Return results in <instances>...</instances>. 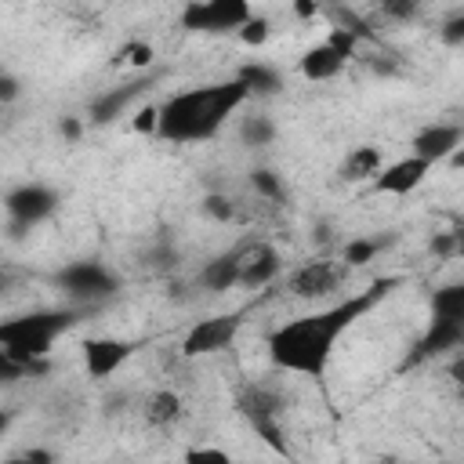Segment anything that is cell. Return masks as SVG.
I'll list each match as a JSON object with an SVG mask.
<instances>
[{"label": "cell", "mask_w": 464, "mask_h": 464, "mask_svg": "<svg viewBox=\"0 0 464 464\" xmlns=\"http://www.w3.org/2000/svg\"><path fill=\"white\" fill-rule=\"evenodd\" d=\"M112 65H130V69L145 72V69L152 65V47H149L145 40H127V44L112 54Z\"/></svg>", "instance_id": "obj_29"}, {"label": "cell", "mask_w": 464, "mask_h": 464, "mask_svg": "<svg viewBox=\"0 0 464 464\" xmlns=\"http://www.w3.org/2000/svg\"><path fill=\"white\" fill-rule=\"evenodd\" d=\"M373 464H399V460H395V457H377Z\"/></svg>", "instance_id": "obj_44"}, {"label": "cell", "mask_w": 464, "mask_h": 464, "mask_svg": "<svg viewBox=\"0 0 464 464\" xmlns=\"http://www.w3.org/2000/svg\"><path fill=\"white\" fill-rule=\"evenodd\" d=\"M250 188L261 196V203H272V207L286 203V185L272 167H254L250 170Z\"/></svg>", "instance_id": "obj_25"}, {"label": "cell", "mask_w": 464, "mask_h": 464, "mask_svg": "<svg viewBox=\"0 0 464 464\" xmlns=\"http://www.w3.org/2000/svg\"><path fill=\"white\" fill-rule=\"evenodd\" d=\"M236 413L250 424V431L279 457H290V442L283 435V410H286V395L268 384V381H246L236 388Z\"/></svg>", "instance_id": "obj_4"}, {"label": "cell", "mask_w": 464, "mask_h": 464, "mask_svg": "<svg viewBox=\"0 0 464 464\" xmlns=\"http://www.w3.org/2000/svg\"><path fill=\"white\" fill-rule=\"evenodd\" d=\"M392 243H395L392 232H381V236H352L344 243V250H341V261H344V268H362V265L377 261Z\"/></svg>", "instance_id": "obj_22"}, {"label": "cell", "mask_w": 464, "mask_h": 464, "mask_svg": "<svg viewBox=\"0 0 464 464\" xmlns=\"http://www.w3.org/2000/svg\"><path fill=\"white\" fill-rule=\"evenodd\" d=\"M196 283H199L203 290H210V294H225V290H232V286H239V250H221V254H214V257L199 268Z\"/></svg>", "instance_id": "obj_18"}, {"label": "cell", "mask_w": 464, "mask_h": 464, "mask_svg": "<svg viewBox=\"0 0 464 464\" xmlns=\"http://www.w3.org/2000/svg\"><path fill=\"white\" fill-rule=\"evenodd\" d=\"M453 236H457V257H464V221L453 228Z\"/></svg>", "instance_id": "obj_43"}, {"label": "cell", "mask_w": 464, "mask_h": 464, "mask_svg": "<svg viewBox=\"0 0 464 464\" xmlns=\"http://www.w3.org/2000/svg\"><path fill=\"white\" fill-rule=\"evenodd\" d=\"M141 265H149L152 272H174L178 268V246L170 239H152L141 254Z\"/></svg>", "instance_id": "obj_28"}, {"label": "cell", "mask_w": 464, "mask_h": 464, "mask_svg": "<svg viewBox=\"0 0 464 464\" xmlns=\"http://www.w3.org/2000/svg\"><path fill=\"white\" fill-rule=\"evenodd\" d=\"M181 417H185L181 395H178V392H170V388H160V392L145 395V402H141V420H145L149 428H156V431L174 428Z\"/></svg>", "instance_id": "obj_20"}, {"label": "cell", "mask_w": 464, "mask_h": 464, "mask_svg": "<svg viewBox=\"0 0 464 464\" xmlns=\"http://www.w3.org/2000/svg\"><path fill=\"white\" fill-rule=\"evenodd\" d=\"M276 134L279 130H276V120L268 112H250V116L239 120V141L246 149H265V145L276 141Z\"/></svg>", "instance_id": "obj_23"}, {"label": "cell", "mask_w": 464, "mask_h": 464, "mask_svg": "<svg viewBox=\"0 0 464 464\" xmlns=\"http://www.w3.org/2000/svg\"><path fill=\"white\" fill-rule=\"evenodd\" d=\"M428 170H431V163H424V160H417V156H402V160L388 163V167L373 178V192H381V196H410V192L428 178Z\"/></svg>", "instance_id": "obj_15"}, {"label": "cell", "mask_w": 464, "mask_h": 464, "mask_svg": "<svg viewBox=\"0 0 464 464\" xmlns=\"http://www.w3.org/2000/svg\"><path fill=\"white\" fill-rule=\"evenodd\" d=\"M450 377H453V384L464 392V355H457V359H453V366H450Z\"/></svg>", "instance_id": "obj_41"}, {"label": "cell", "mask_w": 464, "mask_h": 464, "mask_svg": "<svg viewBox=\"0 0 464 464\" xmlns=\"http://www.w3.org/2000/svg\"><path fill=\"white\" fill-rule=\"evenodd\" d=\"M431 254H439V257H457V236H453V232H439V236L431 239Z\"/></svg>", "instance_id": "obj_38"}, {"label": "cell", "mask_w": 464, "mask_h": 464, "mask_svg": "<svg viewBox=\"0 0 464 464\" xmlns=\"http://www.w3.org/2000/svg\"><path fill=\"white\" fill-rule=\"evenodd\" d=\"M199 214L210 218V221H218V225L243 221V207H239V199H232V196H225V192H207V196L199 199Z\"/></svg>", "instance_id": "obj_24"}, {"label": "cell", "mask_w": 464, "mask_h": 464, "mask_svg": "<svg viewBox=\"0 0 464 464\" xmlns=\"http://www.w3.org/2000/svg\"><path fill=\"white\" fill-rule=\"evenodd\" d=\"M254 18L246 0H192L181 7L178 22L188 33H207V36H221V33H239L246 22Z\"/></svg>", "instance_id": "obj_7"}, {"label": "cell", "mask_w": 464, "mask_h": 464, "mask_svg": "<svg viewBox=\"0 0 464 464\" xmlns=\"http://www.w3.org/2000/svg\"><path fill=\"white\" fill-rule=\"evenodd\" d=\"M181 464H236V460L221 446H192V450H185Z\"/></svg>", "instance_id": "obj_32"}, {"label": "cell", "mask_w": 464, "mask_h": 464, "mask_svg": "<svg viewBox=\"0 0 464 464\" xmlns=\"http://www.w3.org/2000/svg\"><path fill=\"white\" fill-rule=\"evenodd\" d=\"M134 352H138V341H123V337H87V341H83V370H87L91 381H105V377L116 373Z\"/></svg>", "instance_id": "obj_12"}, {"label": "cell", "mask_w": 464, "mask_h": 464, "mask_svg": "<svg viewBox=\"0 0 464 464\" xmlns=\"http://www.w3.org/2000/svg\"><path fill=\"white\" fill-rule=\"evenodd\" d=\"M22 94V83L14 72H0V105H11Z\"/></svg>", "instance_id": "obj_37"}, {"label": "cell", "mask_w": 464, "mask_h": 464, "mask_svg": "<svg viewBox=\"0 0 464 464\" xmlns=\"http://www.w3.org/2000/svg\"><path fill=\"white\" fill-rule=\"evenodd\" d=\"M236 36H239L246 47H261V44L272 36V22H268L265 14H254V18H250V22H246V25H243Z\"/></svg>", "instance_id": "obj_31"}, {"label": "cell", "mask_w": 464, "mask_h": 464, "mask_svg": "<svg viewBox=\"0 0 464 464\" xmlns=\"http://www.w3.org/2000/svg\"><path fill=\"white\" fill-rule=\"evenodd\" d=\"M384 167H388V163H384V152H381L377 145H355V149L341 160L337 178L348 181V185H359V181H373Z\"/></svg>", "instance_id": "obj_17"}, {"label": "cell", "mask_w": 464, "mask_h": 464, "mask_svg": "<svg viewBox=\"0 0 464 464\" xmlns=\"http://www.w3.org/2000/svg\"><path fill=\"white\" fill-rule=\"evenodd\" d=\"M428 308H431V319L464 326V279L435 286L431 297H428Z\"/></svg>", "instance_id": "obj_21"}, {"label": "cell", "mask_w": 464, "mask_h": 464, "mask_svg": "<svg viewBox=\"0 0 464 464\" xmlns=\"http://www.w3.org/2000/svg\"><path fill=\"white\" fill-rule=\"evenodd\" d=\"M370 69H373L377 76H395V72H399V65H395L392 54H373V58H370Z\"/></svg>", "instance_id": "obj_40"}, {"label": "cell", "mask_w": 464, "mask_h": 464, "mask_svg": "<svg viewBox=\"0 0 464 464\" xmlns=\"http://www.w3.org/2000/svg\"><path fill=\"white\" fill-rule=\"evenodd\" d=\"M381 18H392V22H413L420 14V4L417 0H384L377 7Z\"/></svg>", "instance_id": "obj_30"}, {"label": "cell", "mask_w": 464, "mask_h": 464, "mask_svg": "<svg viewBox=\"0 0 464 464\" xmlns=\"http://www.w3.org/2000/svg\"><path fill=\"white\" fill-rule=\"evenodd\" d=\"M58 192L51 185H40V181H22L14 188H7L4 196V210H7V232L14 239H22L29 228H36L40 221H47L54 210H58Z\"/></svg>", "instance_id": "obj_6"}, {"label": "cell", "mask_w": 464, "mask_h": 464, "mask_svg": "<svg viewBox=\"0 0 464 464\" xmlns=\"http://www.w3.org/2000/svg\"><path fill=\"white\" fill-rule=\"evenodd\" d=\"M344 65H348V58L334 47V44H326V40H319V44H312L304 54H301V76L304 80H312V83H323V80H334V76H341L344 72Z\"/></svg>", "instance_id": "obj_16"}, {"label": "cell", "mask_w": 464, "mask_h": 464, "mask_svg": "<svg viewBox=\"0 0 464 464\" xmlns=\"http://www.w3.org/2000/svg\"><path fill=\"white\" fill-rule=\"evenodd\" d=\"M156 80H160V72H138L134 80L102 91V94L87 105V123H94V127H109V123H112L116 116H123L138 98H145V94L156 87Z\"/></svg>", "instance_id": "obj_10"}, {"label": "cell", "mask_w": 464, "mask_h": 464, "mask_svg": "<svg viewBox=\"0 0 464 464\" xmlns=\"http://www.w3.org/2000/svg\"><path fill=\"white\" fill-rule=\"evenodd\" d=\"M326 14H330V18H337V25H334V29H348L359 44H381V40H377V29H373V25H370V18H362L359 11H352V7H330Z\"/></svg>", "instance_id": "obj_27"}, {"label": "cell", "mask_w": 464, "mask_h": 464, "mask_svg": "<svg viewBox=\"0 0 464 464\" xmlns=\"http://www.w3.org/2000/svg\"><path fill=\"white\" fill-rule=\"evenodd\" d=\"M236 250H239V286L257 290V286H268V283L283 272L279 250H276L272 243H265V239L243 243V246H236Z\"/></svg>", "instance_id": "obj_14"}, {"label": "cell", "mask_w": 464, "mask_h": 464, "mask_svg": "<svg viewBox=\"0 0 464 464\" xmlns=\"http://www.w3.org/2000/svg\"><path fill=\"white\" fill-rule=\"evenodd\" d=\"M91 308L69 304V308H40V312H25L14 315L7 323H0V352L11 359H47L51 344L72 330L76 323L87 319Z\"/></svg>", "instance_id": "obj_3"}, {"label": "cell", "mask_w": 464, "mask_h": 464, "mask_svg": "<svg viewBox=\"0 0 464 464\" xmlns=\"http://www.w3.org/2000/svg\"><path fill=\"white\" fill-rule=\"evenodd\" d=\"M232 80H239L250 98H276V94L283 91V72H279L276 65L261 62V58H257V62H243Z\"/></svg>", "instance_id": "obj_19"}, {"label": "cell", "mask_w": 464, "mask_h": 464, "mask_svg": "<svg viewBox=\"0 0 464 464\" xmlns=\"http://www.w3.org/2000/svg\"><path fill=\"white\" fill-rule=\"evenodd\" d=\"M464 145V123H424L413 138H410V156L424 160V163H439V160H450L457 149Z\"/></svg>", "instance_id": "obj_11"}, {"label": "cell", "mask_w": 464, "mask_h": 464, "mask_svg": "<svg viewBox=\"0 0 464 464\" xmlns=\"http://www.w3.org/2000/svg\"><path fill=\"white\" fill-rule=\"evenodd\" d=\"M4 464H58V453L47 446H25V450L11 453Z\"/></svg>", "instance_id": "obj_34"}, {"label": "cell", "mask_w": 464, "mask_h": 464, "mask_svg": "<svg viewBox=\"0 0 464 464\" xmlns=\"http://www.w3.org/2000/svg\"><path fill=\"white\" fill-rule=\"evenodd\" d=\"M439 40H442L446 47H464V7L453 11L450 18H442V25H439Z\"/></svg>", "instance_id": "obj_33"}, {"label": "cell", "mask_w": 464, "mask_h": 464, "mask_svg": "<svg viewBox=\"0 0 464 464\" xmlns=\"http://www.w3.org/2000/svg\"><path fill=\"white\" fill-rule=\"evenodd\" d=\"M134 130H141V134H156V130H160V109H152V105L138 109V116H134Z\"/></svg>", "instance_id": "obj_36"}, {"label": "cell", "mask_w": 464, "mask_h": 464, "mask_svg": "<svg viewBox=\"0 0 464 464\" xmlns=\"http://www.w3.org/2000/svg\"><path fill=\"white\" fill-rule=\"evenodd\" d=\"M348 268L344 261H330V257H315V261H304L290 272V283L286 290L301 301H319V297H330L334 290H341Z\"/></svg>", "instance_id": "obj_9"}, {"label": "cell", "mask_w": 464, "mask_h": 464, "mask_svg": "<svg viewBox=\"0 0 464 464\" xmlns=\"http://www.w3.org/2000/svg\"><path fill=\"white\" fill-rule=\"evenodd\" d=\"M51 370V359H11L0 352V381L4 384H18L25 377H44Z\"/></svg>", "instance_id": "obj_26"}, {"label": "cell", "mask_w": 464, "mask_h": 464, "mask_svg": "<svg viewBox=\"0 0 464 464\" xmlns=\"http://www.w3.org/2000/svg\"><path fill=\"white\" fill-rule=\"evenodd\" d=\"M326 44H334V47H337V51H341L348 62H352V58L359 54V47H362V44H359V40H355L348 29H330V33H326Z\"/></svg>", "instance_id": "obj_35"}, {"label": "cell", "mask_w": 464, "mask_h": 464, "mask_svg": "<svg viewBox=\"0 0 464 464\" xmlns=\"http://www.w3.org/2000/svg\"><path fill=\"white\" fill-rule=\"evenodd\" d=\"M54 286L80 308H98L102 301L116 297L120 276L105 268L102 261H69L65 268L54 272Z\"/></svg>", "instance_id": "obj_5"}, {"label": "cell", "mask_w": 464, "mask_h": 464, "mask_svg": "<svg viewBox=\"0 0 464 464\" xmlns=\"http://www.w3.org/2000/svg\"><path fill=\"white\" fill-rule=\"evenodd\" d=\"M58 134H62L65 141H80V134H83V120H80V116H65V120H58Z\"/></svg>", "instance_id": "obj_39"}, {"label": "cell", "mask_w": 464, "mask_h": 464, "mask_svg": "<svg viewBox=\"0 0 464 464\" xmlns=\"http://www.w3.org/2000/svg\"><path fill=\"white\" fill-rule=\"evenodd\" d=\"M243 102H250V94L243 91L239 80H221V83H203V87L178 91L160 105L156 138L170 141V145L207 141L228 123L232 112L243 109Z\"/></svg>", "instance_id": "obj_2"}, {"label": "cell", "mask_w": 464, "mask_h": 464, "mask_svg": "<svg viewBox=\"0 0 464 464\" xmlns=\"http://www.w3.org/2000/svg\"><path fill=\"white\" fill-rule=\"evenodd\" d=\"M453 348H464V326H453V323H439V319H428V330L417 337V344L406 352L402 359V370H413V366H424L439 355H450Z\"/></svg>", "instance_id": "obj_13"}, {"label": "cell", "mask_w": 464, "mask_h": 464, "mask_svg": "<svg viewBox=\"0 0 464 464\" xmlns=\"http://www.w3.org/2000/svg\"><path fill=\"white\" fill-rule=\"evenodd\" d=\"M294 14L297 18H315L319 14V4H294Z\"/></svg>", "instance_id": "obj_42"}, {"label": "cell", "mask_w": 464, "mask_h": 464, "mask_svg": "<svg viewBox=\"0 0 464 464\" xmlns=\"http://www.w3.org/2000/svg\"><path fill=\"white\" fill-rule=\"evenodd\" d=\"M243 319H246V312H243V308H239V312H221V315L199 319V323L185 334V341H181V355H185V359H199V355L225 352V348L236 341V334H239Z\"/></svg>", "instance_id": "obj_8"}, {"label": "cell", "mask_w": 464, "mask_h": 464, "mask_svg": "<svg viewBox=\"0 0 464 464\" xmlns=\"http://www.w3.org/2000/svg\"><path fill=\"white\" fill-rule=\"evenodd\" d=\"M395 286H399V279L388 276V279L370 283L359 294L341 297L337 304H326L319 312H308V315H297V319L276 326L265 341L272 366L283 370V373H301V377L319 381L326 373L330 359H334V348H337L341 334L352 330L355 319H362L373 304H381Z\"/></svg>", "instance_id": "obj_1"}]
</instances>
